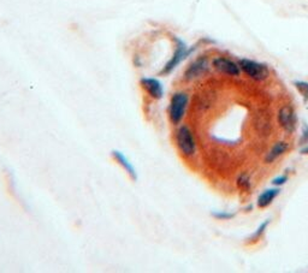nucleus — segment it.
Segmentation results:
<instances>
[{
    "label": "nucleus",
    "instance_id": "1",
    "mask_svg": "<svg viewBox=\"0 0 308 273\" xmlns=\"http://www.w3.org/2000/svg\"><path fill=\"white\" fill-rule=\"evenodd\" d=\"M176 142L177 147L180 148V151L182 152L183 155H186V157H192V155H194L196 151V144L194 135H193L189 126H180L176 132Z\"/></svg>",
    "mask_w": 308,
    "mask_h": 273
},
{
    "label": "nucleus",
    "instance_id": "2",
    "mask_svg": "<svg viewBox=\"0 0 308 273\" xmlns=\"http://www.w3.org/2000/svg\"><path fill=\"white\" fill-rule=\"evenodd\" d=\"M188 100L189 98L186 93H176L172 95L169 106V117L172 124H180L181 120L183 119L188 106Z\"/></svg>",
    "mask_w": 308,
    "mask_h": 273
},
{
    "label": "nucleus",
    "instance_id": "3",
    "mask_svg": "<svg viewBox=\"0 0 308 273\" xmlns=\"http://www.w3.org/2000/svg\"><path fill=\"white\" fill-rule=\"evenodd\" d=\"M240 68L244 74H247L250 78L256 81H262L268 78L270 74L269 68L261 63L254 62L250 59H241L240 60Z\"/></svg>",
    "mask_w": 308,
    "mask_h": 273
},
{
    "label": "nucleus",
    "instance_id": "4",
    "mask_svg": "<svg viewBox=\"0 0 308 273\" xmlns=\"http://www.w3.org/2000/svg\"><path fill=\"white\" fill-rule=\"evenodd\" d=\"M176 50H174L172 58L166 63V65H165L164 69L160 71V75H167L170 74L171 71H173V69L194 51V49H188V47L186 46V43L180 39H176Z\"/></svg>",
    "mask_w": 308,
    "mask_h": 273
},
{
    "label": "nucleus",
    "instance_id": "5",
    "mask_svg": "<svg viewBox=\"0 0 308 273\" xmlns=\"http://www.w3.org/2000/svg\"><path fill=\"white\" fill-rule=\"evenodd\" d=\"M278 120L281 123L282 128H283L287 132H294L296 129V114L293 107L284 106L282 107L278 114Z\"/></svg>",
    "mask_w": 308,
    "mask_h": 273
},
{
    "label": "nucleus",
    "instance_id": "6",
    "mask_svg": "<svg viewBox=\"0 0 308 273\" xmlns=\"http://www.w3.org/2000/svg\"><path fill=\"white\" fill-rule=\"evenodd\" d=\"M140 83H141L142 88L147 92V94L151 98H153V99H157V100H159L163 98L164 87H163V83H161L159 80H157V78H153V77H144V78H141Z\"/></svg>",
    "mask_w": 308,
    "mask_h": 273
},
{
    "label": "nucleus",
    "instance_id": "7",
    "mask_svg": "<svg viewBox=\"0 0 308 273\" xmlns=\"http://www.w3.org/2000/svg\"><path fill=\"white\" fill-rule=\"evenodd\" d=\"M213 66L215 70H218L219 72H223V74L230 75V76H239L241 72L240 65H237L236 63L233 60L224 58V57H218V58L213 59Z\"/></svg>",
    "mask_w": 308,
    "mask_h": 273
},
{
    "label": "nucleus",
    "instance_id": "8",
    "mask_svg": "<svg viewBox=\"0 0 308 273\" xmlns=\"http://www.w3.org/2000/svg\"><path fill=\"white\" fill-rule=\"evenodd\" d=\"M207 70H208V60L206 58H198L188 66V69L186 70L184 77L189 81L195 80V78L204 75Z\"/></svg>",
    "mask_w": 308,
    "mask_h": 273
},
{
    "label": "nucleus",
    "instance_id": "9",
    "mask_svg": "<svg viewBox=\"0 0 308 273\" xmlns=\"http://www.w3.org/2000/svg\"><path fill=\"white\" fill-rule=\"evenodd\" d=\"M111 155H112L113 159L117 161V164L120 165V166L125 170V172L129 174L130 178L134 179V180L138 179V172H136V169L134 167V165L130 163V160L125 157L123 152L114 149V151L111 152Z\"/></svg>",
    "mask_w": 308,
    "mask_h": 273
},
{
    "label": "nucleus",
    "instance_id": "10",
    "mask_svg": "<svg viewBox=\"0 0 308 273\" xmlns=\"http://www.w3.org/2000/svg\"><path fill=\"white\" fill-rule=\"evenodd\" d=\"M279 192H281V190H279L278 188L265 190V192H263L258 199V206H259V207L260 208L268 207V206L271 204V202L274 201V200L279 195Z\"/></svg>",
    "mask_w": 308,
    "mask_h": 273
},
{
    "label": "nucleus",
    "instance_id": "11",
    "mask_svg": "<svg viewBox=\"0 0 308 273\" xmlns=\"http://www.w3.org/2000/svg\"><path fill=\"white\" fill-rule=\"evenodd\" d=\"M288 149V145L285 142H278L272 147L271 151L269 152L268 157H266V163H272L277 159L278 157H281L282 154L285 153V151Z\"/></svg>",
    "mask_w": 308,
    "mask_h": 273
},
{
    "label": "nucleus",
    "instance_id": "12",
    "mask_svg": "<svg viewBox=\"0 0 308 273\" xmlns=\"http://www.w3.org/2000/svg\"><path fill=\"white\" fill-rule=\"evenodd\" d=\"M294 85L296 87V89L298 90V93L303 97V100H308V82L303 81H295Z\"/></svg>",
    "mask_w": 308,
    "mask_h": 273
},
{
    "label": "nucleus",
    "instance_id": "13",
    "mask_svg": "<svg viewBox=\"0 0 308 273\" xmlns=\"http://www.w3.org/2000/svg\"><path fill=\"white\" fill-rule=\"evenodd\" d=\"M269 224H270V220H269V219H268V220H265V221H263V223H262L261 225H260V226L258 228V230H256L255 233H254V235H253V237H252V239H253V240L259 239V237L261 236V235L263 234V231H265V229L268 228V225H269Z\"/></svg>",
    "mask_w": 308,
    "mask_h": 273
},
{
    "label": "nucleus",
    "instance_id": "14",
    "mask_svg": "<svg viewBox=\"0 0 308 273\" xmlns=\"http://www.w3.org/2000/svg\"><path fill=\"white\" fill-rule=\"evenodd\" d=\"M239 187H241L242 189H248L250 187V182L246 174H242L239 178Z\"/></svg>",
    "mask_w": 308,
    "mask_h": 273
},
{
    "label": "nucleus",
    "instance_id": "15",
    "mask_svg": "<svg viewBox=\"0 0 308 273\" xmlns=\"http://www.w3.org/2000/svg\"><path fill=\"white\" fill-rule=\"evenodd\" d=\"M301 145H308V125L303 124L302 126V136L300 140Z\"/></svg>",
    "mask_w": 308,
    "mask_h": 273
},
{
    "label": "nucleus",
    "instance_id": "16",
    "mask_svg": "<svg viewBox=\"0 0 308 273\" xmlns=\"http://www.w3.org/2000/svg\"><path fill=\"white\" fill-rule=\"evenodd\" d=\"M213 217L218 218V219H222V220H225V219H230L234 217V214L231 213H224V212H214L213 213Z\"/></svg>",
    "mask_w": 308,
    "mask_h": 273
},
{
    "label": "nucleus",
    "instance_id": "17",
    "mask_svg": "<svg viewBox=\"0 0 308 273\" xmlns=\"http://www.w3.org/2000/svg\"><path fill=\"white\" fill-rule=\"evenodd\" d=\"M287 180H288L287 176H279V177H277V178H275L274 180H272V184H274V186H283Z\"/></svg>",
    "mask_w": 308,
    "mask_h": 273
},
{
    "label": "nucleus",
    "instance_id": "18",
    "mask_svg": "<svg viewBox=\"0 0 308 273\" xmlns=\"http://www.w3.org/2000/svg\"><path fill=\"white\" fill-rule=\"evenodd\" d=\"M301 153H302V154H308V146H307V147H304L302 149V151H301Z\"/></svg>",
    "mask_w": 308,
    "mask_h": 273
}]
</instances>
